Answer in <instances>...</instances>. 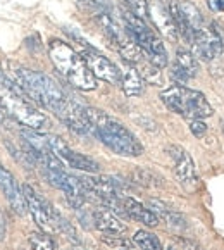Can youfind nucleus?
I'll list each match as a JSON object with an SVG mask.
<instances>
[{
  "label": "nucleus",
  "mask_w": 224,
  "mask_h": 250,
  "mask_svg": "<svg viewBox=\"0 0 224 250\" xmlns=\"http://www.w3.org/2000/svg\"><path fill=\"white\" fill-rule=\"evenodd\" d=\"M9 71L11 74L7 76L24 90V93L30 97L33 104L52 110L64 125L69 126V129L80 135L93 133L92 125L85 114V107L71 100L67 93L61 88V85H57V81L43 73L26 69L21 66H12V69Z\"/></svg>",
  "instance_id": "f257e3e1"
},
{
  "label": "nucleus",
  "mask_w": 224,
  "mask_h": 250,
  "mask_svg": "<svg viewBox=\"0 0 224 250\" xmlns=\"http://www.w3.org/2000/svg\"><path fill=\"white\" fill-rule=\"evenodd\" d=\"M85 114L97 138L114 154L122 157H138L143 154V145L116 118L95 107H85Z\"/></svg>",
  "instance_id": "f03ea898"
},
{
  "label": "nucleus",
  "mask_w": 224,
  "mask_h": 250,
  "mask_svg": "<svg viewBox=\"0 0 224 250\" xmlns=\"http://www.w3.org/2000/svg\"><path fill=\"white\" fill-rule=\"evenodd\" d=\"M48 55L55 69L78 90L90 92L97 88V80L90 71L86 61L69 43L62 40H52L48 43Z\"/></svg>",
  "instance_id": "7ed1b4c3"
},
{
  "label": "nucleus",
  "mask_w": 224,
  "mask_h": 250,
  "mask_svg": "<svg viewBox=\"0 0 224 250\" xmlns=\"http://www.w3.org/2000/svg\"><path fill=\"white\" fill-rule=\"evenodd\" d=\"M162 102L176 114L186 119H205L212 116V105L202 92L186 88L183 85L169 86L161 93Z\"/></svg>",
  "instance_id": "20e7f679"
},
{
  "label": "nucleus",
  "mask_w": 224,
  "mask_h": 250,
  "mask_svg": "<svg viewBox=\"0 0 224 250\" xmlns=\"http://www.w3.org/2000/svg\"><path fill=\"white\" fill-rule=\"evenodd\" d=\"M122 21H124V28L129 33V37L135 40L142 50L147 54L148 62H152L155 67L162 69L167 66L169 59H167V50H165L162 40L154 33L150 26L145 22V19H140L138 16L131 14V12H124L122 14Z\"/></svg>",
  "instance_id": "39448f33"
},
{
  "label": "nucleus",
  "mask_w": 224,
  "mask_h": 250,
  "mask_svg": "<svg viewBox=\"0 0 224 250\" xmlns=\"http://www.w3.org/2000/svg\"><path fill=\"white\" fill-rule=\"evenodd\" d=\"M22 193H24L26 209L30 210L31 217L38 225V228L45 233L59 231L57 229V212L50 207V204L35 190L30 185H22Z\"/></svg>",
  "instance_id": "423d86ee"
},
{
  "label": "nucleus",
  "mask_w": 224,
  "mask_h": 250,
  "mask_svg": "<svg viewBox=\"0 0 224 250\" xmlns=\"http://www.w3.org/2000/svg\"><path fill=\"white\" fill-rule=\"evenodd\" d=\"M167 152H169V157L173 159L174 176H176L178 183L181 185V188L184 191L193 193L199 188V176H197V171H195L191 155L180 145H171V147H167Z\"/></svg>",
  "instance_id": "0eeeda50"
},
{
  "label": "nucleus",
  "mask_w": 224,
  "mask_h": 250,
  "mask_svg": "<svg viewBox=\"0 0 224 250\" xmlns=\"http://www.w3.org/2000/svg\"><path fill=\"white\" fill-rule=\"evenodd\" d=\"M191 45H193V50H195V54H197V57L205 61V62H212V61L219 59L224 48L223 38L217 33L216 24L200 28V30L193 35Z\"/></svg>",
  "instance_id": "6e6552de"
},
{
  "label": "nucleus",
  "mask_w": 224,
  "mask_h": 250,
  "mask_svg": "<svg viewBox=\"0 0 224 250\" xmlns=\"http://www.w3.org/2000/svg\"><path fill=\"white\" fill-rule=\"evenodd\" d=\"M48 144H50L54 154L62 161V164L69 166L73 169L85 171V173H99L100 166L93 159L86 157L80 152H74L66 142L61 140L59 136H48Z\"/></svg>",
  "instance_id": "1a4fd4ad"
},
{
  "label": "nucleus",
  "mask_w": 224,
  "mask_h": 250,
  "mask_svg": "<svg viewBox=\"0 0 224 250\" xmlns=\"http://www.w3.org/2000/svg\"><path fill=\"white\" fill-rule=\"evenodd\" d=\"M81 55H83V59L86 61V64H88L90 71H92V74L95 76V80L99 78V80L107 81L110 85L121 86L122 73L119 71V67L116 66L112 61L107 59L105 55L99 54V52L93 50V48H88V50H85Z\"/></svg>",
  "instance_id": "9d476101"
},
{
  "label": "nucleus",
  "mask_w": 224,
  "mask_h": 250,
  "mask_svg": "<svg viewBox=\"0 0 224 250\" xmlns=\"http://www.w3.org/2000/svg\"><path fill=\"white\" fill-rule=\"evenodd\" d=\"M0 190L5 195L7 202L11 204V207L14 209L16 214L22 216L26 212V200L24 193H22V187L16 181V178L12 176V173L9 169H5L4 166L0 164Z\"/></svg>",
  "instance_id": "9b49d317"
},
{
  "label": "nucleus",
  "mask_w": 224,
  "mask_h": 250,
  "mask_svg": "<svg viewBox=\"0 0 224 250\" xmlns=\"http://www.w3.org/2000/svg\"><path fill=\"white\" fill-rule=\"evenodd\" d=\"M148 18L152 19L154 26L157 28L162 37L171 42L178 40V31L173 22V18H171V14H169V9L164 7L159 0H154V2L148 4Z\"/></svg>",
  "instance_id": "f8f14e48"
},
{
  "label": "nucleus",
  "mask_w": 224,
  "mask_h": 250,
  "mask_svg": "<svg viewBox=\"0 0 224 250\" xmlns=\"http://www.w3.org/2000/svg\"><path fill=\"white\" fill-rule=\"evenodd\" d=\"M93 217V226H95L99 231H102L103 235H116L121 236L126 231V226L122 225L121 221L110 212L105 207H99L92 212Z\"/></svg>",
  "instance_id": "ddd939ff"
},
{
  "label": "nucleus",
  "mask_w": 224,
  "mask_h": 250,
  "mask_svg": "<svg viewBox=\"0 0 224 250\" xmlns=\"http://www.w3.org/2000/svg\"><path fill=\"white\" fill-rule=\"evenodd\" d=\"M122 207H124L126 216L135 219L136 223H142V225L148 226V228H155L159 225V217L148 207H145L143 204H140L138 200L131 199V197L122 199Z\"/></svg>",
  "instance_id": "4468645a"
},
{
  "label": "nucleus",
  "mask_w": 224,
  "mask_h": 250,
  "mask_svg": "<svg viewBox=\"0 0 224 250\" xmlns=\"http://www.w3.org/2000/svg\"><path fill=\"white\" fill-rule=\"evenodd\" d=\"M148 204H150V210L159 217V221H161V219L165 221L171 228L183 229L184 226H186V225H184V217L181 216L180 212H176L173 207L167 206V204L161 202V200H155V199H150V200H148Z\"/></svg>",
  "instance_id": "2eb2a0df"
},
{
  "label": "nucleus",
  "mask_w": 224,
  "mask_h": 250,
  "mask_svg": "<svg viewBox=\"0 0 224 250\" xmlns=\"http://www.w3.org/2000/svg\"><path fill=\"white\" fill-rule=\"evenodd\" d=\"M121 86H122V90H124V93L128 97H140L142 93H143L145 80L142 78L140 71L136 69V66L128 64V67L122 71Z\"/></svg>",
  "instance_id": "dca6fc26"
},
{
  "label": "nucleus",
  "mask_w": 224,
  "mask_h": 250,
  "mask_svg": "<svg viewBox=\"0 0 224 250\" xmlns=\"http://www.w3.org/2000/svg\"><path fill=\"white\" fill-rule=\"evenodd\" d=\"M180 11L181 14L184 16V19H186L188 26L191 28V31H193V35L197 33V31L200 30V28H204V18L202 14H200V11L197 7H195L193 4H190V2H180Z\"/></svg>",
  "instance_id": "f3484780"
},
{
  "label": "nucleus",
  "mask_w": 224,
  "mask_h": 250,
  "mask_svg": "<svg viewBox=\"0 0 224 250\" xmlns=\"http://www.w3.org/2000/svg\"><path fill=\"white\" fill-rule=\"evenodd\" d=\"M176 64L180 69H183L186 73L188 78H195L199 73V62L195 59V55L188 50H178L176 52Z\"/></svg>",
  "instance_id": "a211bd4d"
},
{
  "label": "nucleus",
  "mask_w": 224,
  "mask_h": 250,
  "mask_svg": "<svg viewBox=\"0 0 224 250\" xmlns=\"http://www.w3.org/2000/svg\"><path fill=\"white\" fill-rule=\"evenodd\" d=\"M133 242L142 250H162V243L157 238V235H154L152 231H147V229L136 231L135 236H133Z\"/></svg>",
  "instance_id": "6ab92c4d"
},
{
  "label": "nucleus",
  "mask_w": 224,
  "mask_h": 250,
  "mask_svg": "<svg viewBox=\"0 0 224 250\" xmlns=\"http://www.w3.org/2000/svg\"><path fill=\"white\" fill-rule=\"evenodd\" d=\"M30 245L33 250H54V240L45 231L30 233Z\"/></svg>",
  "instance_id": "aec40b11"
},
{
  "label": "nucleus",
  "mask_w": 224,
  "mask_h": 250,
  "mask_svg": "<svg viewBox=\"0 0 224 250\" xmlns=\"http://www.w3.org/2000/svg\"><path fill=\"white\" fill-rule=\"evenodd\" d=\"M124 4L128 5L129 12L138 16L140 19L148 18V2L147 0H124Z\"/></svg>",
  "instance_id": "412c9836"
},
{
  "label": "nucleus",
  "mask_w": 224,
  "mask_h": 250,
  "mask_svg": "<svg viewBox=\"0 0 224 250\" xmlns=\"http://www.w3.org/2000/svg\"><path fill=\"white\" fill-rule=\"evenodd\" d=\"M190 129L193 133V136L202 138L207 133V125L204 123V119H190Z\"/></svg>",
  "instance_id": "4be33fe9"
},
{
  "label": "nucleus",
  "mask_w": 224,
  "mask_h": 250,
  "mask_svg": "<svg viewBox=\"0 0 224 250\" xmlns=\"http://www.w3.org/2000/svg\"><path fill=\"white\" fill-rule=\"evenodd\" d=\"M171 76H173V80H176L178 83H184V81L190 80V78L186 76V73H184L183 69H180V67H178L176 64H173V69H171Z\"/></svg>",
  "instance_id": "5701e85b"
},
{
  "label": "nucleus",
  "mask_w": 224,
  "mask_h": 250,
  "mask_svg": "<svg viewBox=\"0 0 224 250\" xmlns=\"http://www.w3.org/2000/svg\"><path fill=\"white\" fill-rule=\"evenodd\" d=\"M209 5L212 11H224V0H209Z\"/></svg>",
  "instance_id": "b1692460"
},
{
  "label": "nucleus",
  "mask_w": 224,
  "mask_h": 250,
  "mask_svg": "<svg viewBox=\"0 0 224 250\" xmlns=\"http://www.w3.org/2000/svg\"><path fill=\"white\" fill-rule=\"evenodd\" d=\"M9 119L7 112H5V109L2 107V104H0V123H5Z\"/></svg>",
  "instance_id": "393cba45"
},
{
  "label": "nucleus",
  "mask_w": 224,
  "mask_h": 250,
  "mask_svg": "<svg viewBox=\"0 0 224 250\" xmlns=\"http://www.w3.org/2000/svg\"><path fill=\"white\" fill-rule=\"evenodd\" d=\"M119 250H131V249H126V247H121V249H119Z\"/></svg>",
  "instance_id": "a878e982"
},
{
  "label": "nucleus",
  "mask_w": 224,
  "mask_h": 250,
  "mask_svg": "<svg viewBox=\"0 0 224 250\" xmlns=\"http://www.w3.org/2000/svg\"><path fill=\"white\" fill-rule=\"evenodd\" d=\"M165 250H174V249H173V247H169V249H165Z\"/></svg>",
  "instance_id": "bb28decb"
},
{
  "label": "nucleus",
  "mask_w": 224,
  "mask_h": 250,
  "mask_svg": "<svg viewBox=\"0 0 224 250\" xmlns=\"http://www.w3.org/2000/svg\"><path fill=\"white\" fill-rule=\"evenodd\" d=\"M223 133H224V123H223Z\"/></svg>",
  "instance_id": "cd10ccee"
}]
</instances>
